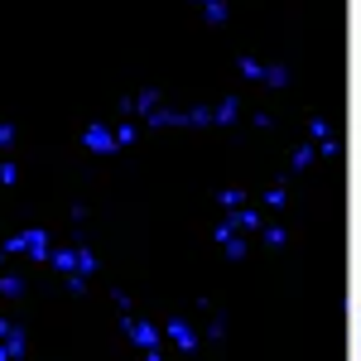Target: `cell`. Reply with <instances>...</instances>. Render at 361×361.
Wrapping results in <instances>:
<instances>
[{
    "label": "cell",
    "instance_id": "3957f363",
    "mask_svg": "<svg viewBox=\"0 0 361 361\" xmlns=\"http://www.w3.org/2000/svg\"><path fill=\"white\" fill-rule=\"evenodd\" d=\"M82 145L92 154H116V149H121V145H116V126H102V121H92L82 130Z\"/></svg>",
    "mask_w": 361,
    "mask_h": 361
},
{
    "label": "cell",
    "instance_id": "2e32d148",
    "mask_svg": "<svg viewBox=\"0 0 361 361\" xmlns=\"http://www.w3.org/2000/svg\"><path fill=\"white\" fill-rule=\"evenodd\" d=\"M260 241H265L270 250H284V241H289V231H284V226H260Z\"/></svg>",
    "mask_w": 361,
    "mask_h": 361
},
{
    "label": "cell",
    "instance_id": "7c38bea8",
    "mask_svg": "<svg viewBox=\"0 0 361 361\" xmlns=\"http://www.w3.org/2000/svg\"><path fill=\"white\" fill-rule=\"evenodd\" d=\"M260 87H270V92H284V87H289V68H279V63H265V78H260Z\"/></svg>",
    "mask_w": 361,
    "mask_h": 361
},
{
    "label": "cell",
    "instance_id": "4316f807",
    "mask_svg": "<svg viewBox=\"0 0 361 361\" xmlns=\"http://www.w3.org/2000/svg\"><path fill=\"white\" fill-rule=\"evenodd\" d=\"M357 352H361V333H357Z\"/></svg>",
    "mask_w": 361,
    "mask_h": 361
},
{
    "label": "cell",
    "instance_id": "d4e9b609",
    "mask_svg": "<svg viewBox=\"0 0 361 361\" xmlns=\"http://www.w3.org/2000/svg\"><path fill=\"white\" fill-rule=\"evenodd\" d=\"M0 145H15V126L10 121H0Z\"/></svg>",
    "mask_w": 361,
    "mask_h": 361
},
{
    "label": "cell",
    "instance_id": "277c9868",
    "mask_svg": "<svg viewBox=\"0 0 361 361\" xmlns=\"http://www.w3.org/2000/svg\"><path fill=\"white\" fill-rule=\"evenodd\" d=\"M159 102H164V92H159V87H140L135 97H121V111H126V116H140V121H145V116L154 111Z\"/></svg>",
    "mask_w": 361,
    "mask_h": 361
},
{
    "label": "cell",
    "instance_id": "ba28073f",
    "mask_svg": "<svg viewBox=\"0 0 361 361\" xmlns=\"http://www.w3.org/2000/svg\"><path fill=\"white\" fill-rule=\"evenodd\" d=\"M222 222L231 226V231H246V236H250V231H260V212H255V207H246V202H241V207H231V212H226Z\"/></svg>",
    "mask_w": 361,
    "mask_h": 361
},
{
    "label": "cell",
    "instance_id": "9a60e30c",
    "mask_svg": "<svg viewBox=\"0 0 361 361\" xmlns=\"http://www.w3.org/2000/svg\"><path fill=\"white\" fill-rule=\"evenodd\" d=\"M313 154H318V145H313V140L299 145V149H294V159H289V169H294V173H304V169L313 164Z\"/></svg>",
    "mask_w": 361,
    "mask_h": 361
},
{
    "label": "cell",
    "instance_id": "5bb4252c",
    "mask_svg": "<svg viewBox=\"0 0 361 361\" xmlns=\"http://www.w3.org/2000/svg\"><path fill=\"white\" fill-rule=\"evenodd\" d=\"M202 20H207V25H226V20H231L226 0H207V5H202Z\"/></svg>",
    "mask_w": 361,
    "mask_h": 361
},
{
    "label": "cell",
    "instance_id": "4fadbf2b",
    "mask_svg": "<svg viewBox=\"0 0 361 361\" xmlns=\"http://www.w3.org/2000/svg\"><path fill=\"white\" fill-rule=\"evenodd\" d=\"M236 73H241L246 82H260V78H265V63H260V58H250V54H241V58H236Z\"/></svg>",
    "mask_w": 361,
    "mask_h": 361
},
{
    "label": "cell",
    "instance_id": "484cf974",
    "mask_svg": "<svg viewBox=\"0 0 361 361\" xmlns=\"http://www.w3.org/2000/svg\"><path fill=\"white\" fill-rule=\"evenodd\" d=\"M140 361H164V347H154V352H145Z\"/></svg>",
    "mask_w": 361,
    "mask_h": 361
},
{
    "label": "cell",
    "instance_id": "ac0fdd59",
    "mask_svg": "<svg viewBox=\"0 0 361 361\" xmlns=\"http://www.w3.org/2000/svg\"><path fill=\"white\" fill-rule=\"evenodd\" d=\"M241 202H246V193H241V188H222V193H217V207H222V212L241 207Z\"/></svg>",
    "mask_w": 361,
    "mask_h": 361
},
{
    "label": "cell",
    "instance_id": "d6986e66",
    "mask_svg": "<svg viewBox=\"0 0 361 361\" xmlns=\"http://www.w3.org/2000/svg\"><path fill=\"white\" fill-rule=\"evenodd\" d=\"M140 140V126H130V121H126V126H116V145H121V149H126V145H135Z\"/></svg>",
    "mask_w": 361,
    "mask_h": 361
},
{
    "label": "cell",
    "instance_id": "44dd1931",
    "mask_svg": "<svg viewBox=\"0 0 361 361\" xmlns=\"http://www.w3.org/2000/svg\"><path fill=\"white\" fill-rule=\"evenodd\" d=\"M250 126H255V130H275V121H270V111H255V116H250Z\"/></svg>",
    "mask_w": 361,
    "mask_h": 361
},
{
    "label": "cell",
    "instance_id": "f1b7e54d",
    "mask_svg": "<svg viewBox=\"0 0 361 361\" xmlns=\"http://www.w3.org/2000/svg\"><path fill=\"white\" fill-rule=\"evenodd\" d=\"M0 260H5V255H0Z\"/></svg>",
    "mask_w": 361,
    "mask_h": 361
},
{
    "label": "cell",
    "instance_id": "8fae6325",
    "mask_svg": "<svg viewBox=\"0 0 361 361\" xmlns=\"http://www.w3.org/2000/svg\"><path fill=\"white\" fill-rule=\"evenodd\" d=\"M207 126H217L212 106H183V130H207Z\"/></svg>",
    "mask_w": 361,
    "mask_h": 361
},
{
    "label": "cell",
    "instance_id": "30bf717a",
    "mask_svg": "<svg viewBox=\"0 0 361 361\" xmlns=\"http://www.w3.org/2000/svg\"><path fill=\"white\" fill-rule=\"evenodd\" d=\"M212 121H217V126H236V121H241V97H222V102L212 106Z\"/></svg>",
    "mask_w": 361,
    "mask_h": 361
},
{
    "label": "cell",
    "instance_id": "83f0119b",
    "mask_svg": "<svg viewBox=\"0 0 361 361\" xmlns=\"http://www.w3.org/2000/svg\"><path fill=\"white\" fill-rule=\"evenodd\" d=\"M197 5H207V0H197Z\"/></svg>",
    "mask_w": 361,
    "mask_h": 361
},
{
    "label": "cell",
    "instance_id": "603a6c76",
    "mask_svg": "<svg viewBox=\"0 0 361 361\" xmlns=\"http://www.w3.org/2000/svg\"><path fill=\"white\" fill-rule=\"evenodd\" d=\"M63 284H68L73 294H82V289H87V275H63Z\"/></svg>",
    "mask_w": 361,
    "mask_h": 361
},
{
    "label": "cell",
    "instance_id": "ffe728a7",
    "mask_svg": "<svg viewBox=\"0 0 361 361\" xmlns=\"http://www.w3.org/2000/svg\"><path fill=\"white\" fill-rule=\"evenodd\" d=\"M284 202H289V197H284V188H270V193H265V207H270V212H279V207H284Z\"/></svg>",
    "mask_w": 361,
    "mask_h": 361
},
{
    "label": "cell",
    "instance_id": "8992f818",
    "mask_svg": "<svg viewBox=\"0 0 361 361\" xmlns=\"http://www.w3.org/2000/svg\"><path fill=\"white\" fill-rule=\"evenodd\" d=\"M308 140H313L323 154H337V149H342V145H337V135H333V121H328V116H313V121H308Z\"/></svg>",
    "mask_w": 361,
    "mask_h": 361
},
{
    "label": "cell",
    "instance_id": "cb8c5ba5",
    "mask_svg": "<svg viewBox=\"0 0 361 361\" xmlns=\"http://www.w3.org/2000/svg\"><path fill=\"white\" fill-rule=\"evenodd\" d=\"M207 337H226V318H222V313L212 318V328H207Z\"/></svg>",
    "mask_w": 361,
    "mask_h": 361
},
{
    "label": "cell",
    "instance_id": "6da1fadb",
    "mask_svg": "<svg viewBox=\"0 0 361 361\" xmlns=\"http://www.w3.org/2000/svg\"><path fill=\"white\" fill-rule=\"evenodd\" d=\"M0 255H29V260H44V265H49V255H54V241H49V231L29 226V231H15L10 241H0Z\"/></svg>",
    "mask_w": 361,
    "mask_h": 361
},
{
    "label": "cell",
    "instance_id": "7402d4cb",
    "mask_svg": "<svg viewBox=\"0 0 361 361\" xmlns=\"http://www.w3.org/2000/svg\"><path fill=\"white\" fill-rule=\"evenodd\" d=\"M15 178H20V169H15V164H0V188H10Z\"/></svg>",
    "mask_w": 361,
    "mask_h": 361
},
{
    "label": "cell",
    "instance_id": "5b68a950",
    "mask_svg": "<svg viewBox=\"0 0 361 361\" xmlns=\"http://www.w3.org/2000/svg\"><path fill=\"white\" fill-rule=\"evenodd\" d=\"M212 236H217V246H222L226 260H246V231H231L226 222H217V231H212Z\"/></svg>",
    "mask_w": 361,
    "mask_h": 361
},
{
    "label": "cell",
    "instance_id": "52a82bcc",
    "mask_svg": "<svg viewBox=\"0 0 361 361\" xmlns=\"http://www.w3.org/2000/svg\"><path fill=\"white\" fill-rule=\"evenodd\" d=\"M169 342L178 347V352H197V333L188 318H169Z\"/></svg>",
    "mask_w": 361,
    "mask_h": 361
},
{
    "label": "cell",
    "instance_id": "9c48e42d",
    "mask_svg": "<svg viewBox=\"0 0 361 361\" xmlns=\"http://www.w3.org/2000/svg\"><path fill=\"white\" fill-rule=\"evenodd\" d=\"M49 265H54L58 275H78V241H73V246H58L54 255H49Z\"/></svg>",
    "mask_w": 361,
    "mask_h": 361
},
{
    "label": "cell",
    "instance_id": "7a4b0ae2",
    "mask_svg": "<svg viewBox=\"0 0 361 361\" xmlns=\"http://www.w3.org/2000/svg\"><path fill=\"white\" fill-rule=\"evenodd\" d=\"M121 333L130 337L140 352H154V347H164V333H159L149 318H130V313H126V318H121Z\"/></svg>",
    "mask_w": 361,
    "mask_h": 361
},
{
    "label": "cell",
    "instance_id": "e0dca14e",
    "mask_svg": "<svg viewBox=\"0 0 361 361\" xmlns=\"http://www.w3.org/2000/svg\"><path fill=\"white\" fill-rule=\"evenodd\" d=\"M25 294V279L20 275H0V299H20Z\"/></svg>",
    "mask_w": 361,
    "mask_h": 361
}]
</instances>
